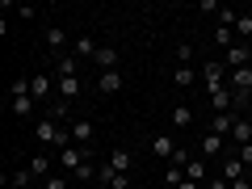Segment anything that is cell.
Here are the masks:
<instances>
[{"mask_svg": "<svg viewBox=\"0 0 252 189\" xmlns=\"http://www.w3.org/2000/svg\"><path fill=\"white\" fill-rule=\"evenodd\" d=\"M93 139H97L93 118H76V122H72V143H76V147H93Z\"/></svg>", "mask_w": 252, "mask_h": 189, "instance_id": "6", "label": "cell"}, {"mask_svg": "<svg viewBox=\"0 0 252 189\" xmlns=\"http://www.w3.org/2000/svg\"><path fill=\"white\" fill-rule=\"evenodd\" d=\"M235 38H240V42H252V13H240V21H235Z\"/></svg>", "mask_w": 252, "mask_h": 189, "instance_id": "23", "label": "cell"}, {"mask_svg": "<svg viewBox=\"0 0 252 189\" xmlns=\"http://www.w3.org/2000/svg\"><path fill=\"white\" fill-rule=\"evenodd\" d=\"M55 76H80V63H76V55H63V59L55 63Z\"/></svg>", "mask_w": 252, "mask_h": 189, "instance_id": "21", "label": "cell"}, {"mask_svg": "<svg viewBox=\"0 0 252 189\" xmlns=\"http://www.w3.org/2000/svg\"><path fill=\"white\" fill-rule=\"evenodd\" d=\"M109 168H114V172H126V177H130V164H135V156H130V152H126V147H109Z\"/></svg>", "mask_w": 252, "mask_h": 189, "instance_id": "11", "label": "cell"}, {"mask_svg": "<svg viewBox=\"0 0 252 189\" xmlns=\"http://www.w3.org/2000/svg\"><path fill=\"white\" fill-rule=\"evenodd\" d=\"M9 109L17 118H30L38 109V101H34V93H30V76H17V80H9Z\"/></svg>", "mask_w": 252, "mask_h": 189, "instance_id": "1", "label": "cell"}, {"mask_svg": "<svg viewBox=\"0 0 252 189\" xmlns=\"http://www.w3.org/2000/svg\"><path fill=\"white\" fill-rule=\"evenodd\" d=\"M189 160H193V156H189V147H177V156H172V160L168 164H177V168H185V164Z\"/></svg>", "mask_w": 252, "mask_h": 189, "instance_id": "31", "label": "cell"}, {"mask_svg": "<svg viewBox=\"0 0 252 189\" xmlns=\"http://www.w3.org/2000/svg\"><path fill=\"white\" fill-rule=\"evenodd\" d=\"M172 122H177V130H185V126L193 122V109H189V105H177V109H172Z\"/></svg>", "mask_w": 252, "mask_h": 189, "instance_id": "24", "label": "cell"}, {"mask_svg": "<svg viewBox=\"0 0 252 189\" xmlns=\"http://www.w3.org/2000/svg\"><path fill=\"white\" fill-rule=\"evenodd\" d=\"M164 181H168V185L177 189L181 181H185V168H177V164H168V168H164Z\"/></svg>", "mask_w": 252, "mask_h": 189, "instance_id": "27", "label": "cell"}, {"mask_svg": "<svg viewBox=\"0 0 252 189\" xmlns=\"http://www.w3.org/2000/svg\"><path fill=\"white\" fill-rule=\"evenodd\" d=\"M185 177H189V181H198V185H202V181H206V160H202V156H193V160L185 164Z\"/></svg>", "mask_w": 252, "mask_h": 189, "instance_id": "19", "label": "cell"}, {"mask_svg": "<svg viewBox=\"0 0 252 189\" xmlns=\"http://www.w3.org/2000/svg\"><path fill=\"white\" fill-rule=\"evenodd\" d=\"M177 139H172V135H156L152 139V156H160V160H172V156H177Z\"/></svg>", "mask_w": 252, "mask_h": 189, "instance_id": "13", "label": "cell"}, {"mask_svg": "<svg viewBox=\"0 0 252 189\" xmlns=\"http://www.w3.org/2000/svg\"><path fill=\"white\" fill-rule=\"evenodd\" d=\"M223 181H244V160L240 156H223Z\"/></svg>", "mask_w": 252, "mask_h": 189, "instance_id": "18", "label": "cell"}, {"mask_svg": "<svg viewBox=\"0 0 252 189\" xmlns=\"http://www.w3.org/2000/svg\"><path fill=\"white\" fill-rule=\"evenodd\" d=\"M30 172L46 181V177H51V156H46V152H42V156H34V160H30Z\"/></svg>", "mask_w": 252, "mask_h": 189, "instance_id": "22", "label": "cell"}, {"mask_svg": "<svg viewBox=\"0 0 252 189\" xmlns=\"http://www.w3.org/2000/svg\"><path fill=\"white\" fill-rule=\"evenodd\" d=\"M189 59H193V46H189V42H177V67H189Z\"/></svg>", "mask_w": 252, "mask_h": 189, "instance_id": "29", "label": "cell"}, {"mask_svg": "<svg viewBox=\"0 0 252 189\" xmlns=\"http://www.w3.org/2000/svg\"><path fill=\"white\" fill-rule=\"evenodd\" d=\"M223 67L227 72H240V67H252V42H235L223 51Z\"/></svg>", "mask_w": 252, "mask_h": 189, "instance_id": "3", "label": "cell"}, {"mask_svg": "<svg viewBox=\"0 0 252 189\" xmlns=\"http://www.w3.org/2000/svg\"><path fill=\"white\" fill-rule=\"evenodd\" d=\"M67 46H72V34H67V30L63 26H46V51H51L55 59H63Z\"/></svg>", "mask_w": 252, "mask_h": 189, "instance_id": "4", "label": "cell"}, {"mask_svg": "<svg viewBox=\"0 0 252 189\" xmlns=\"http://www.w3.org/2000/svg\"><path fill=\"white\" fill-rule=\"evenodd\" d=\"M231 139H235V143H240V147H244V143H252V122H248V118H244V114H240V122H235Z\"/></svg>", "mask_w": 252, "mask_h": 189, "instance_id": "20", "label": "cell"}, {"mask_svg": "<svg viewBox=\"0 0 252 189\" xmlns=\"http://www.w3.org/2000/svg\"><path fill=\"white\" fill-rule=\"evenodd\" d=\"M172 80H177V89H189L198 76H193V67H177V76H172Z\"/></svg>", "mask_w": 252, "mask_h": 189, "instance_id": "26", "label": "cell"}, {"mask_svg": "<svg viewBox=\"0 0 252 189\" xmlns=\"http://www.w3.org/2000/svg\"><path fill=\"white\" fill-rule=\"evenodd\" d=\"M42 189H67V181H63V177H46Z\"/></svg>", "mask_w": 252, "mask_h": 189, "instance_id": "34", "label": "cell"}, {"mask_svg": "<svg viewBox=\"0 0 252 189\" xmlns=\"http://www.w3.org/2000/svg\"><path fill=\"white\" fill-rule=\"evenodd\" d=\"M240 160H244V168H252V143L240 147Z\"/></svg>", "mask_w": 252, "mask_h": 189, "instance_id": "33", "label": "cell"}, {"mask_svg": "<svg viewBox=\"0 0 252 189\" xmlns=\"http://www.w3.org/2000/svg\"><path fill=\"white\" fill-rule=\"evenodd\" d=\"M252 105V93H235V109H248Z\"/></svg>", "mask_w": 252, "mask_h": 189, "instance_id": "32", "label": "cell"}, {"mask_svg": "<svg viewBox=\"0 0 252 189\" xmlns=\"http://www.w3.org/2000/svg\"><path fill=\"white\" fill-rule=\"evenodd\" d=\"M97 172H101L97 164H80V168H76L72 177H76V181H97Z\"/></svg>", "mask_w": 252, "mask_h": 189, "instance_id": "28", "label": "cell"}, {"mask_svg": "<svg viewBox=\"0 0 252 189\" xmlns=\"http://www.w3.org/2000/svg\"><path fill=\"white\" fill-rule=\"evenodd\" d=\"M202 80H206V97H215L219 89H227V67H223V59H206V63H202Z\"/></svg>", "mask_w": 252, "mask_h": 189, "instance_id": "2", "label": "cell"}, {"mask_svg": "<svg viewBox=\"0 0 252 189\" xmlns=\"http://www.w3.org/2000/svg\"><path fill=\"white\" fill-rule=\"evenodd\" d=\"M55 93H59V101H80V93H84V84H80V76H55Z\"/></svg>", "mask_w": 252, "mask_h": 189, "instance_id": "5", "label": "cell"}, {"mask_svg": "<svg viewBox=\"0 0 252 189\" xmlns=\"http://www.w3.org/2000/svg\"><path fill=\"white\" fill-rule=\"evenodd\" d=\"M177 189H198V181H189V177H185V181H181Z\"/></svg>", "mask_w": 252, "mask_h": 189, "instance_id": "37", "label": "cell"}, {"mask_svg": "<svg viewBox=\"0 0 252 189\" xmlns=\"http://www.w3.org/2000/svg\"><path fill=\"white\" fill-rule=\"evenodd\" d=\"M101 67V72H118V46H101L97 51V59H93Z\"/></svg>", "mask_w": 252, "mask_h": 189, "instance_id": "17", "label": "cell"}, {"mask_svg": "<svg viewBox=\"0 0 252 189\" xmlns=\"http://www.w3.org/2000/svg\"><path fill=\"white\" fill-rule=\"evenodd\" d=\"M231 189H252V181L244 177V181H231Z\"/></svg>", "mask_w": 252, "mask_h": 189, "instance_id": "36", "label": "cell"}, {"mask_svg": "<svg viewBox=\"0 0 252 189\" xmlns=\"http://www.w3.org/2000/svg\"><path fill=\"white\" fill-rule=\"evenodd\" d=\"M206 189H231V181H210Z\"/></svg>", "mask_w": 252, "mask_h": 189, "instance_id": "35", "label": "cell"}, {"mask_svg": "<svg viewBox=\"0 0 252 189\" xmlns=\"http://www.w3.org/2000/svg\"><path fill=\"white\" fill-rule=\"evenodd\" d=\"M89 152H93V147H63V152H59V164H63V168H67V172H76V168H80V164H89Z\"/></svg>", "mask_w": 252, "mask_h": 189, "instance_id": "7", "label": "cell"}, {"mask_svg": "<svg viewBox=\"0 0 252 189\" xmlns=\"http://www.w3.org/2000/svg\"><path fill=\"white\" fill-rule=\"evenodd\" d=\"M30 93H34V101H38V105H46V101H51V93H55V80H51V76H30Z\"/></svg>", "mask_w": 252, "mask_h": 189, "instance_id": "9", "label": "cell"}, {"mask_svg": "<svg viewBox=\"0 0 252 189\" xmlns=\"http://www.w3.org/2000/svg\"><path fill=\"white\" fill-rule=\"evenodd\" d=\"M227 89H231V93H252V67L227 72Z\"/></svg>", "mask_w": 252, "mask_h": 189, "instance_id": "14", "label": "cell"}, {"mask_svg": "<svg viewBox=\"0 0 252 189\" xmlns=\"http://www.w3.org/2000/svg\"><path fill=\"white\" fill-rule=\"evenodd\" d=\"M231 38H235V30H227V26L215 30V42H219V46H231Z\"/></svg>", "mask_w": 252, "mask_h": 189, "instance_id": "30", "label": "cell"}, {"mask_svg": "<svg viewBox=\"0 0 252 189\" xmlns=\"http://www.w3.org/2000/svg\"><path fill=\"white\" fill-rule=\"evenodd\" d=\"M97 185H109V189H130V177H126V172H114L109 164H101V172H97Z\"/></svg>", "mask_w": 252, "mask_h": 189, "instance_id": "10", "label": "cell"}, {"mask_svg": "<svg viewBox=\"0 0 252 189\" xmlns=\"http://www.w3.org/2000/svg\"><path fill=\"white\" fill-rule=\"evenodd\" d=\"M30 181H34V172H30V168H17V172L9 177V185H13V189H26Z\"/></svg>", "mask_w": 252, "mask_h": 189, "instance_id": "25", "label": "cell"}, {"mask_svg": "<svg viewBox=\"0 0 252 189\" xmlns=\"http://www.w3.org/2000/svg\"><path fill=\"white\" fill-rule=\"evenodd\" d=\"M235 122H240V114H215V118H210V135H231V130H235Z\"/></svg>", "mask_w": 252, "mask_h": 189, "instance_id": "15", "label": "cell"}, {"mask_svg": "<svg viewBox=\"0 0 252 189\" xmlns=\"http://www.w3.org/2000/svg\"><path fill=\"white\" fill-rule=\"evenodd\" d=\"M198 147H202V160L210 164V160H223V147H227V139H223V135H210V130H206Z\"/></svg>", "mask_w": 252, "mask_h": 189, "instance_id": "8", "label": "cell"}, {"mask_svg": "<svg viewBox=\"0 0 252 189\" xmlns=\"http://www.w3.org/2000/svg\"><path fill=\"white\" fill-rule=\"evenodd\" d=\"M72 46H76V59H97V51H101V42H97V38H89V34H80Z\"/></svg>", "mask_w": 252, "mask_h": 189, "instance_id": "16", "label": "cell"}, {"mask_svg": "<svg viewBox=\"0 0 252 189\" xmlns=\"http://www.w3.org/2000/svg\"><path fill=\"white\" fill-rule=\"evenodd\" d=\"M122 84H126L122 72H101V76H97V93H101V97H114Z\"/></svg>", "mask_w": 252, "mask_h": 189, "instance_id": "12", "label": "cell"}]
</instances>
